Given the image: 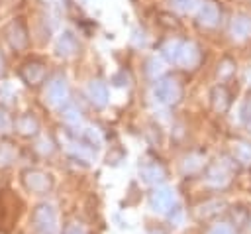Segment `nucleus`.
Wrapping results in <instances>:
<instances>
[{
    "label": "nucleus",
    "instance_id": "nucleus-20",
    "mask_svg": "<svg viewBox=\"0 0 251 234\" xmlns=\"http://www.w3.org/2000/svg\"><path fill=\"white\" fill-rule=\"evenodd\" d=\"M8 126H10V122H8L6 114H4V112H0V130H6Z\"/></svg>",
    "mask_w": 251,
    "mask_h": 234
},
{
    "label": "nucleus",
    "instance_id": "nucleus-11",
    "mask_svg": "<svg viewBox=\"0 0 251 234\" xmlns=\"http://www.w3.org/2000/svg\"><path fill=\"white\" fill-rule=\"evenodd\" d=\"M73 51H75V37L71 33H63V37L59 39V53L71 55Z\"/></svg>",
    "mask_w": 251,
    "mask_h": 234
},
{
    "label": "nucleus",
    "instance_id": "nucleus-5",
    "mask_svg": "<svg viewBox=\"0 0 251 234\" xmlns=\"http://www.w3.org/2000/svg\"><path fill=\"white\" fill-rule=\"evenodd\" d=\"M24 181H25V187L31 191H45L49 187V177L41 171H27Z\"/></svg>",
    "mask_w": 251,
    "mask_h": 234
},
{
    "label": "nucleus",
    "instance_id": "nucleus-8",
    "mask_svg": "<svg viewBox=\"0 0 251 234\" xmlns=\"http://www.w3.org/2000/svg\"><path fill=\"white\" fill-rule=\"evenodd\" d=\"M43 75H45V69H43L41 65H37V63H29V65H25L24 71H22V77H24L29 85L39 83V81L43 79Z\"/></svg>",
    "mask_w": 251,
    "mask_h": 234
},
{
    "label": "nucleus",
    "instance_id": "nucleus-2",
    "mask_svg": "<svg viewBox=\"0 0 251 234\" xmlns=\"http://www.w3.org/2000/svg\"><path fill=\"white\" fill-rule=\"evenodd\" d=\"M175 201H176V195L171 187H157L151 195V208L155 212L165 214L175 206Z\"/></svg>",
    "mask_w": 251,
    "mask_h": 234
},
{
    "label": "nucleus",
    "instance_id": "nucleus-22",
    "mask_svg": "<svg viewBox=\"0 0 251 234\" xmlns=\"http://www.w3.org/2000/svg\"><path fill=\"white\" fill-rule=\"evenodd\" d=\"M151 234H157V232H151Z\"/></svg>",
    "mask_w": 251,
    "mask_h": 234
},
{
    "label": "nucleus",
    "instance_id": "nucleus-13",
    "mask_svg": "<svg viewBox=\"0 0 251 234\" xmlns=\"http://www.w3.org/2000/svg\"><path fill=\"white\" fill-rule=\"evenodd\" d=\"M208 181H210L212 185H224V183L227 181V177H226V171H224L220 165L212 167V171H210V175H208Z\"/></svg>",
    "mask_w": 251,
    "mask_h": 234
},
{
    "label": "nucleus",
    "instance_id": "nucleus-17",
    "mask_svg": "<svg viewBox=\"0 0 251 234\" xmlns=\"http://www.w3.org/2000/svg\"><path fill=\"white\" fill-rule=\"evenodd\" d=\"M63 234H86V228H84L82 224H78V222H71V224L65 228Z\"/></svg>",
    "mask_w": 251,
    "mask_h": 234
},
{
    "label": "nucleus",
    "instance_id": "nucleus-14",
    "mask_svg": "<svg viewBox=\"0 0 251 234\" xmlns=\"http://www.w3.org/2000/svg\"><path fill=\"white\" fill-rule=\"evenodd\" d=\"M63 118L67 124H78L80 122V112L75 108V106H67L63 110Z\"/></svg>",
    "mask_w": 251,
    "mask_h": 234
},
{
    "label": "nucleus",
    "instance_id": "nucleus-1",
    "mask_svg": "<svg viewBox=\"0 0 251 234\" xmlns=\"http://www.w3.org/2000/svg\"><path fill=\"white\" fill-rule=\"evenodd\" d=\"M33 228L37 234H57V212L49 203H41L33 210Z\"/></svg>",
    "mask_w": 251,
    "mask_h": 234
},
{
    "label": "nucleus",
    "instance_id": "nucleus-10",
    "mask_svg": "<svg viewBox=\"0 0 251 234\" xmlns=\"http://www.w3.org/2000/svg\"><path fill=\"white\" fill-rule=\"evenodd\" d=\"M88 92H90L92 100H94L98 106H104V104H106V98H108V90H106L104 83H100V81H94V83H90V87H88Z\"/></svg>",
    "mask_w": 251,
    "mask_h": 234
},
{
    "label": "nucleus",
    "instance_id": "nucleus-21",
    "mask_svg": "<svg viewBox=\"0 0 251 234\" xmlns=\"http://www.w3.org/2000/svg\"><path fill=\"white\" fill-rule=\"evenodd\" d=\"M0 67H2V61H0Z\"/></svg>",
    "mask_w": 251,
    "mask_h": 234
},
{
    "label": "nucleus",
    "instance_id": "nucleus-4",
    "mask_svg": "<svg viewBox=\"0 0 251 234\" xmlns=\"http://www.w3.org/2000/svg\"><path fill=\"white\" fill-rule=\"evenodd\" d=\"M45 96L51 104L59 106V104H65L67 102V96H69V88H67V83L63 79H55L49 83L47 90H45Z\"/></svg>",
    "mask_w": 251,
    "mask_h": 234
},
{
    "label": "nucleus",
    "instance_id": "nucleus-18",
    "mask_svg": "<svg viewBox=\"0 0 251 234\" xmlns=\"http://www.w3.org/2000/svg\"><path fill=\"white\" fill-rule=\"evenodd\" d=\"M196 2L198 0H175V6L178 10H182V12H188V10H192L196 6Z\"/></svg>",
    "mask_w": 251,
    "mask_h": 234
},
{
    "label": "nucleus",
    "instance_id": "nucleus-12",
    "mask_svg": "<svg viewBox=\"0 0 251 234\" xmlns=\"http://www.w3.org/2000/svg\"><path fill=\"white\" fill-rule=\"evenodd\" d=\"M231 29H233V33H235V35L245 37V33H249V29H251V22H249L247 18H239V20H235V22H233Z\"/></svg>",
    "mask_w": 251,
    "mask_h": 234
},
{
    "label": "nucleus",
    "instance_id": "nucleus-15",
    "mask_svg": "<svg viewBox=\"0 0 251 234\" xmlns=\"http://www.w3.org/2000/svg\"><path fill=\"white\" fill-rule=\"evenodd\" d=\"M208 234H235V230H233V226L227 224V222H218V224H214V226L210 228Z\"/></svg>",
    "mask_w": 251,
    "mask_h": 234
},
{
    "label": "nucleus",
    "instance_id": "nucleus-7",
    "mask_svg": "<svg viewBox=\"0 0 251 234\" xmlns=\"http://www.w3.org/2000/svg\"><path fill=\"white\" fill-rule=\"evenodd\" d=\"M141 177H143L147 183L157 185V183H161V181H163L165 171H163V167H161V165H157V163H147V165H143V167H141Z\"/></svg>",
    "mask_w": 251,
    "mask_h": 234
},
{
    "label": "nucleus",
    "instance_id": "nucleus-3",
    "mask_svg": "<svg viewBox=\"0 0 251 234\" xmlns=\"http://www.w3.org/2000/svg\"><path fill=\"white\" fill-rule=\"evenodd\" d=\"M153 92H155V98H157L159 102H163V104H173V102H176V98L180 96L178 85H176L175 81H171V79L159 81V83L155 85Z\"/></svg>",
    "mask_w": 251,
    "mask_h": 234
},
{
    "label": "nucleus",
    "instance_id": "nucleus-9",
    "mask_svg": "<svg viewBox=\"0 0 251 234\" xmlns=\"http://www.w3.org/2000/svg\"><path fill=\"white\" fill-rule=\"evenodd\" d=\"M218 8H216V4H212V2H206L204 6H202V10H200V24H204V26H214L216 22H218Z\"/></svg>",
    "mask_w": 251,
    "mask_h": 234
},
{
    "label": "nucleus",
    "instance_id": "nucleus-16",
    "mask_svg": "<svg viewBox=\"0 0 251 234\" xmlns=\"http://www.w3.org/2000/svg\"><path fill=\"white\" fill-rule=\"evenodd\" d=\"M18 126H20V130H22L24 134H33V132H35V122H33L29 116L22 118V120L18 122Z\"/></svg>",
    "mask_w": 251,
    "mask_h": 234
},
{
    "label": "nucleus",
    "instance_id": "nucleus-19",
    "mask_svg": "<svg viewBox=\"0 0 251 234\" xmlns=\"http://www.w3.org/2000/svg\"><path fill=\"white\" fill-rule=\"evenodd\" d=\"M200 165H202L200 157H188L186 163H184V169H186V171H196Z\"/></svg>",
    "mask_w": 251,
    "mask_h": 234
},
{
    "label": "nucleus",
    "instance_id": "nucleus-6",
    "mask_svg": "<svg viewBox=\"0 0 251 234\" xmlns=\"http://www.w3.org/2000/svg\"><path fill=\"white\" fill-rule=\"evenodd\" d=\"M198 61V49L192 43H180L178 55H176V63L184 65V67H192Z\"/></svg>",
    "mask_w": 251,
    "mask_h": 234
}]
</instances>
